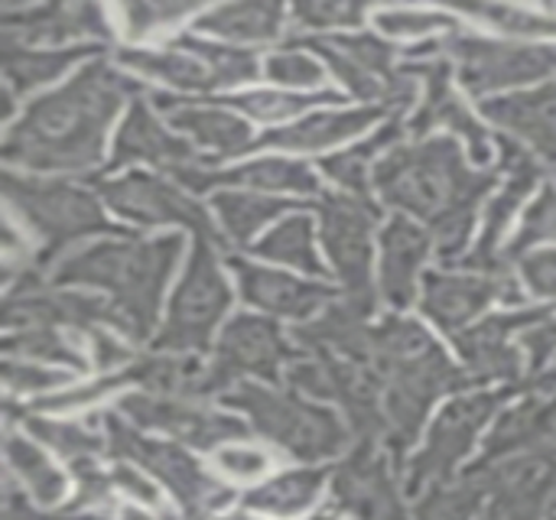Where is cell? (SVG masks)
<instances>
[{"mask_svg":"<svg viewBox=\"0 0 556 520\" xmlns=\"http://www.w3.org/2000/svg\"><path fill=\"white\" fill-rule=\"evenodd\" d=\"M3 352H7V358L85 368V358H81L78 345H72L59 329H20V332H10L7 342H3Z\"/></svg>","mask_w":556,"mask_h":520,"instance_id":"obj_42","label":"cell"},{"mask_svg":"<svg viewBox=\"0 0 556 520\" xmlns=\"http://www.w3.org/2000/svg\"><path fill=\"white\" fill-rule=\"evenodd\" d=\"M23 423H26V433H33L36 443H42L46 449L59 453L62 459L68 462H78V459H94L101 449H108L104 436H94L91 430L78 427L75 420H52V417H33L23 410Z\"/></svg>","mask_w":556,"mask_h":520,"instance_id":"obj_41","label":"cell"},{"mask_svg":"<svg viewBox=\"0 0 556 520\" xmlns=\"http://www.w3.org/2000/svg\"><path fill=\"white\" fill-rule=\"evenodd\" d=\"M3 195L10 212L23 221V231L36 238V267H49L65 248L88 234H121L94 192L65 179H33L3 173Z\"/></svg>","mask_w":556,"mask_h":520,"instance_id":"obj_5","label":"cell"},{"mask_svg":"<svg viewBox=\"0 0 556 520\" xmlns=\"http://www.w3.org/2000/svg\"><path fill=\"white\" fill-rule=\"evenodd\" d=\"M3 453H7L10 472L39 505L49 508L65 498V475L52 466V459L36 443H29L26 436H7Z\"/></svg>","mask_w":556,"mask_h":520,"instance_id":"obj_37","label":"cell"},{"mask_svg":"<svg viewBox=\"0 0 556 520\" xmlns=\"http://www.w3.org/2000/svg\"><path fill=\"white\" fill-rule=\"evenodd\" d=\"M267 75L277 85H287V88H313V85H323V65L300 42H290L280 52H274L267 59Z\"/></svg>","mask_w":556,"mask_h":520,"instance_id":"obj_48","label":"cell"},{"mask_svg":"<svg viewBox=\"0 0 556 520\" xmlns=\"http://www.w3.org/2000/svg\"><path fill=\"white\" fill-rule=\"evenodd\" d=\"M94 189L104 195V202L134 225H179L189 228L195 238H212L218 248L225 244L222 234L212 228L208 208H202L195 199H189L173 182L150 176V173H124V176H98Z\"/></svg>","mask_w":556,"mask_h":520,"instance_id":"obj_13","label":"cell"},{"mask_svg":"<svg viewBox=\"0 0 556 520\" xmlns=\"http://www.w3.org/2000/svg\"><path fill=\"white\" fill-rule=\"evenodd\" d=\"M179 46L186 52H192L215 78V88H235V85H248L261 75V62L251 49L244 46H228V42H212L202 36H182Z\"/></svg>","mask_w":556,"mask_h":520,"instance_id":"obj_39","label":"cell"},{"mask_svg":"<svg viewBox=\"0 0 556 520\" xmlns=\"http://www.w3.org/2000/svg\"><path fill=\"white\" fill-rule=\"evenodd\" d=\"M551 13H556V7H551Z\"/></svg>","mask_w":556,"mask_h":520,"instance_id":"obj_62","label":"cell"},{"mask_svg":"<svg viewBox=\"0 0 556 520\" xmlns=\"http://www.w3.org/2000/svg\"><path fill=\"white\" fill-rule=\"evenodd\" d=\"M319 234L332 261L336 277L345 290V306L368 319L375 313V283H371V228L381 221V208L345 192H326L316 205Z\"/></svg>","mask_w":556,"mask_h":520,"instance_id":"obj_9","label":"cell"},{"mask_svg":"<svg viewBox=\"0 0 556 520\" xmlns=\"http://www.w3.org/2000/svg\"><path fill=\"white\" fill-rule=\"evenodd\" d=\"M556 241V186H547L534 205L525 212V221H521V231L515 234L511 248H508V257L518 261L525 254H531L538 244H547Z\"/></svg>","mask_w":556,"mask_h":520,"instance_id":"obj_47","label":"cell"},{"mask_svg":"<svg viewBox=\"0 0 556 520\" xmlns=\"http://www.w3.org/2000/svg\"><path fill=\"white\" fill-rule=\"evenodd\" d=\"M430 257V234L407 221L404 215L391 218L381 234V293L391 306L404 309L417 296V274Z\"/></svg>","mask_w":556,"mask_h":520,"instance_id":"obj_30","label":"cell"},{"mask_svg":"<svg viewBox=\"0 0 556 520\" xmlns=\"http://www.w3.org/2000/svg\"><path fill=\"white\" fill-rule=\"evenodd\" d=\"M3 322L7 329H98V326H114L121 329V316L111 303L78 293V290H59V287H42L36 274H23L20 287L7 290V306H3Z\"/></svg>","mask_w":556,"mask_h":520,"instance_id":"obj_15","label":"cell"},{"mask_svg":"<svg viewBox=\"0 0 556 520\" xmlns=\"http://www.w3.org/2000/svg\"><path fill=\"white\" fill-rule=\"evenodd\" d=\"M117 65L143 75V78H156L176 91H189V94H199V91H212L215 88V78L212 72L192 55L186 52L179 42L176 46H163V49H143V46H134V49H117L114 52Z\"/></svg>","mask_w":556,"mask_h":520,"instance_id":"obj_33","label":"cell"},{"mask_svg":"<svg viewBox=\"0 0 556 520\" xmlns=\"http://www.w3.org/2000/svg\"><path fill=\"white\" fill-rule=\"evenodd\" d=\"M459 10L476 16V20L498 26L508 36H531V39L556 36V13H551V10H525V7H502V3H495V7L492 3H469Z\"/></svg>","mask_w":556,"mask_h":520,"instance_id":"obj_45","label":"cell"},{"mask_svg":"<svg viewBox=\"0 0 556 520\" xmlns=\"http://www.w3.org/2000/svg\"><path fill=\"white\" fill-rule=\"evenodd\" d=\"M547 384H556V381H544L534 394H528L521 404H515L511 410L502 414V420L495 423V430L485 443V453L479 456L472 472H485L492 462L511 459L521 449H531L544 436H551V430L556 427V388L547 391Z\"/></svg>","mask_w":556,"mask_h":520,"instance_id":"obj_29","label":"cell"},{"mask_svg":"<svg viewBox=\"0 0 556 520\" xmlns=\"http://www.w3.org/2000/svg\"><path fill=\"white\" fill-rule=\"evenodd\" d=\"M336 508L355 520H407V511L391 485L388 459L378 453L375 440H362V446L345 459L332 482Z\"/></svg>","mask_w":556,"mask_h":520,"instance_id":"obj_21","label":"cell"},{"mask_svg":"<svg viewBox=\"0 0 556 520\" xmlns=\"http://www.w3.org/2000/svg\"><path fill=\"white\" fill-rule=\"evenodd\" d=\"M326 472L323 469H296V472H283L264 485H257L254 492L244 495V505L251 511L270 515V518H300L306 515L319 492H323Z\"/></svg>","mask_w":556,"mask_h":520,"instance_id":"obj_35","label":"cell"},{"mask_svg":"<svg viewBox=\"0 0 556 520\" xmlns=\"http://www.w3.org/2000/svg\"><path fill=\"white\" fill-rule=\"evenodd\" d=\"M290 10L270 0H244V3H222L199 13L195 29L208 33L228 46L241 42H274L287 29Z\"/></svg>","mask_w":556,"mask_h":520,"instance_id":"obj_32","label":"cell"},{"mask_svg":"<svg viewBox=\"0 0 556 520\" xmlns=\"http://www.w3.org/2000/svg\"><path fill=\"white\" fill-rule=\"evenodd\" d=\"M410 62L404 65L407 75L424 78V98L410 117V130L417 137H427L430 130H453L469 143V156L479 163H489L495 156V143L489 130L469 114L463 98L453 91V62L440 52V42H427L420 49L404 52Z\"/></svg>","mask_w":556,"mask_h":520,"instance_id":"obj_11","label":"cell"},{"mask_svg":"<svg viewBox=\"0 0 556 520\" xmlns=\"http://www.w3.org/2000/svg\"><path fill=\"white\" fill-rule=\"evenodd\" d=\"M186 189L192 192H208L215 186H241V189H251V192H290V195H316L319 192V182L313 176L309 166L296 163V160H283V156H264V160H251V163H241L235 169H212V166H202L195 173H189L182 179Z\"/></svg>","mask_w":556,"mask_h":520,"instance_id":"obj_28","label":"cell"},{"mask_svg":"<svg viewBox=\"0 0 556 520\" xmlns=\"http://www.w3.org/2000/svg\"><path fill=\"white\" fill-rule=\"evenodd\" d=\"M108 42L111 23L98 3H0V46L68 49Z\"/></svg>","mask_w":556,"mask_h":520,"instance_id":"obj_14","label":"cell"},{"mask_svg":"<svg viewBox=\"0 0 556 520\" xmlns=\"http://www.w3.org/2000/svg\"><path fill=\"white\" fill-rule=\"evenodd\" d=\"M225 104L244 117H254L261 124H283L296 114H303L306 107H316V104H342V98L336 91H319V94H296V91H270V88H261V91H244V94H235V98H225Z\"/></svg>","mask_w":556,"mask_h":520,"instance_id":"obj_40","label":"cell"},{"mask_svg":"<svg viewBox=\"0 0 556 520\" xmlns=\"http://www.w3.org/2000/svg\"><path fill=\"white\" fill-rule=\"evenodd\" d=\"M495 300H521L518 283L505 274H446L433 270L424 277L420 309L443 329V332H466L472 319H479Z\"/></svg>","mask_w":556,"mask_h":520,"instance_id":"obj_20","label":"cell"},{"mask_svg":"<svg viewBox=\"0 0 556 520\" xmlns=\"http://www.w3.org/2000/svg\"><path fill=\"white\" fill-rule=\"evenodd\" d=\"M254 254L264 257V261L287 264V267H293L300 274H309V277H323L326 274V267L316 257L313 221L306 215H287L261 244H254Z\"/></svg>","mask_w":556,"mask_h":520,"instance_id":"obj_38","label":"cell"},{"mask_svg":"<svg viewBox=\"0 0 556 520\" xmlns=\"http://www.w3.org/2000/svg\"><path fill=\"white\" fill-rule=\"evenodd\" d=\"M212 208L222 218V225L235 244H251V238L264 225L280 218L287 208H300V205H290V202L274 199V195H261V192H238L235 189V192H218L212 199Z\"/></svg>","mask_w":556,"mask_h":520,"instance_id":"obj_36","label":"cell"},{"mask_svg":"<svg viewBox=\"0 0 556 520\" xmlns=\"http://www.w3.org/2000/svg\"><path fill=\"white\" fill-rule=\"evenodd\" d=\"M440 52L456 65L459 81L479 98L492 91L498 98V91L531 85L541 78H556V46L547 42H511L453 33L440 39Z\"/></svg>","mask_w":556,"mask_h":520,"instance_id":"obj_10","label":"cell"},{"mask_svg":"<svg viewBox=\"0 0 556 520\" xmlns=\"http://www.w3.org/2000/svg\"><path fill=\"white\" fill-rule=\"evenodd\" d=\"M182 254V238H104L59 261L55 287H98L121 316V332L143 342L153 335L163 290Z\"/></svg>","mask_w":556,"mask_h":520,"instance_id":"obj_3","label":"cell"},{"mask_svg":"<svg viewBox=\"0 0 556 520\" xmlns=\"http://www.w3.org/2000/svg\"><path fill=\"white\" fill-rule=\"evenodd\" d=\"M111 479H114V489L121 495H127L130 502L143 505V508H156L160 505V495H156V485L143 475V469H134L130 462H117L111 469Z\"/></svg>","mask_w":556,"mask_h":520,"instance_id":"obj_55","label":"cell"},{"mask_svg":"<svg viewBox=\"0 0 556 520\" xmlns=\"http://www.w3.org/2000/svg\"><path fill=\"white\" fill-rule=\"evenodd\" d=\"M130 163H147L160 173H169L173 179H186L189 173L208 166L182 137L169 134L156 114L150 111V104L143 98L130 101V111L114 137V150H111V160L104 166V173H114V169H124Z\"/></svg>","mask_w":556,"mask_h":520,"instance_id":"obj_19","label":"cell"},{"mask_svg":"<svg viewBox=\"0 0 556 520\" xmlns=\"http://www.w3.org/2000/svg\"><path fill=\"white\" fill-rule=\"evenodd\" d=\"M401 134H404V124H401V117L394 114V117H391L381 130H375L365 143H355V147H349V150H339V153H332V156H323V160H319V169L339 186L336 192H345V195H352V199L371 202L368 166H371V160L381 156L384 150L391 153V147L401 140Z\"/></svg>","mask_w":556,"mask_h":520,"instance_id":"obj_34","label":"cell"},{"mask_svg":"<svg viewBox=\"0 0 556 520\" xmlns=\"http://www.w3.org/2000/svg\"><path fill=\"white\" fill-rule=\"evenodd\" d=\"M368 7L355 0H300L290 7V20L296 29H349L365 23Z\"/></svg>","mask_w":556,"mask_h":520,"instance_id":"obj_46","label":"cell"},{"mask_svg":"<svg viewBox=\"0 0 556 520\" xmlns=\"http://www.w3.org/2000/svg\"><path fill=\"white\" fill-rule=\"evenodd\" d=\"M228 264L238 277V293L261 313L280 319H309L332 300V290L323 283H306L300 277L251 264L244 257H228Z\"/></svg>","mask_w":556,"mask_h":520,"instance_id":"obj_25","label":"cell"},{"mask_svg":"<svg viewBox=\"0 0 556 520\" xmlns=\"http://www.w3.org/2000/svg\"><path fill=\"white\" fill-rule=\"evenodd\" d=\"M525 283L531 287L534 296L556 300V248L551 251H531L518 261Z\"/></svg>","mask_w":556,"mask_h":520,"instance_id":"obj_53","label":"cell"},{"mask_svg":"<svg viewBox=\"0 0 556 520\" xmlns=\"http://www.w3.org/2000/svg\"><path fill=\"white\" fill-rule=\"evenodd\" d=\"M85 335H88V345H91V352H94V365H98L104 375H117V371H124V368L134 365L130 348H127L121 339H114V335L108 332V326L88 329Z\"/></svg>","mask_w":556,"mask_h":520,"instance_id":"obj_54","label":"cell"},{"mask_svg":"<svg viewBox=\"0 0 556 520\" xmlns=\"http://www.w3.org/2000/svg\"><path fill=\"white\" fill-rule=\"evenodd\" d=\"M225 404L251 420V427L303 462L332 459L345 449L349 430L326 407H316L300 391H274L254 381H241L225 394Z\"/></svg>","mask_w":556,"mask_h":520,"instance_id":"obj_6","label":"cell"},{"mask_svg":"<svg viewBox=\"0 0 556 520\" xmlns=\"http://www.w3.org/2000/svg\"><path fill=\"white\" fill-rule=\"evenodd\" d=\"M72 475H75V498H72V511H104L111 505L114 479L104 475V469H98L94 459H78L72 462Z\"/></svg>","mask_w":556,"mask_h":520,"instance_id":"obj_51","label":"cell"},{"mask_svg":"<svg viewBox=\"0 0 556 520\" xmlns=\"http://www.w3.org/2000/svg\"><path fill=\"white\" fill-rule=\"evenodd\" d=\"M547 313L525 309V313H495L479 326L456 335V348L469 365L472 381H508L521 375V352L515 348V332H528Z\"/></svg>","mask_w":556,"mask_h":520,"instance_id":"obj_22","label":"cell"},{"mask_svg":"<svg viewBox=\"0 0 556 520\" xmlns=\"http://www.w3.org/2000/svg\"><path fill=\"white\" fill-rule=\"evenodd\" d=\"M388 111L384 107H332V111H313L293 124L267 130L257 147L270 150H287V153H323L332 150L362 130H368L375 121H381Z\"/></svg>","mask_w":556,"mask_h":520,"instance_id":"obj_27","label":"cell"},{"mask_svg":"<svg viewBox=\"0 0 556 520\" xmlns=\"http://www.w3.org/2000/svg\"><path fill=\"white\" fill-rule=\"evenodd\" d=\"M505 397H508V391H479V394L456 397L453 404H446L443 414L437 417L424 449L410 462L407 492L424 495L427 489H440L459 469V462L469 456L479 430L489 423V417L502 407Z\"/></svg>","mask_w":556,"mask_h":520,"instance_id":"obj_12","label":"cell"},{"mask_svg":"<svg viewBox=\"0 0 556 520\" xmlns=\"http://www.w3.org/2000/svg\"><path fill=\"white\" fill-rule=\"evenodd\" d=\"M309 520H332V515H316V518H309Z\"/></svg>","mask_w":556,"mask_h":520,"instance_id":"obj_60","label":"cell"},{"mask_svg":"<svg viewBox=\"0 0 556 520\" xmlns=\"http://www.w3.org/2000/svg\"><path fill=\"white\" fill-rule=\"evenodd\" d=\"M94 46H68V49H23V46H0L3 59V117L13 111V98L29 94L55 78H62L81 59H91Z\"/></svg>","mask_w":556,"mask_h":520,"instance_id":"obj_31","label":"cell"},{"mask_svg":"<svg viewBox=\"0 0 556 520\" xmlns=\"http://www.w3.org/2000/svg\"><path fill=\"white\" fill-rule=\"evenodd\" d=\"M3 520H101L98 515H42L10 482L3 485Z\"/></svg>","mask_w":556,"mask_h":520,"instance_id":"obj_57","label":"cell"},{"mask_svg":"<svg viewBox=\"0 0 556 520\" xmlns=\"http://www.w3.org/2000/svg\"><path fill=\"white\" fill-rule=\"evenodd\" d=\"M290 358L293 348L277 322L264 316H235L218 339L212 368L222 391H231L244 378H257L267 384L280 381V371Z\"/></svg>","mask_w":556,"mask_h":520,"instance_id":"obj_16","label":"cell"},{"mask_svg":"<svg viewBox=\"0 0 556 520\" xmlns=\"http://www.w3.org/2000/svg\"><path fill=\"white\" fill-rule=\"evenodd\" d=\"M368 365L381 378L384 394V420H388V440L397 453V459L417 443V433L430 414V407L472 381L463 375L443 348L427 335L424 326L410 319H384L368 335Z\"/></svg>","mask_w":556,"mask_h":520,"instance_id":"obj_4","label":"cell"},{"mask_svg":"<svg viewBox=\"0 0 556 520\" xmlns=\"http://www.w3.org/2000/svg\"><path fill=\"white\" fill-rule=\"evenodd\" d=\"M482 485H463V489H433L420 508L417 520H472L476 508L482 505Z\"/></svg>","mask_w":556,"mask_h":520,"instance_id":"obj_50","label":"cell"},{"mask_svg":"<svg viewBox=\"0 0 556 520\" xmlns=\"http://www.w3.org/2000/svg\"><path fill=\"white\" fill-rule=\"evenodd\" d=\"M525 339V348H528V358H531V368L541 371L544 362L556 352V316L547 313L538 326H531L528 332H521Z\"/></svg>","mask_w":556,"mask_h":520,"instance_id":"obj_56","label":"cell"},{"mask_svg":"<svg viewBox=\"0 0 556 520\" xmlns=\"http://www.w3.org/2000/svg\"><path fill=\"white\" fill-rule=\"evenodd\" d=\"M218 520H257L254 515H248V511H235V515H225V518Z\"/></svg>","mask_w":556,"mask_h":520,"instance_id":"obj_59","label":"cell"},{"mask_svg":"<svg viewBox=\"0 0 556 520\" xmlns=\"http://www.w3.org/2000/svg\"><path fill=\"white\" fill-rule=\"evenodd\" d=\"M121 26L130 39H147L156 36L176 23H182L186 16L199 13V3L189 0H130L121 10Z\"/></svg>","mask_w":556,"mask_h":520,"instance_id":"obj_43","label":"cell"},{"mask_svg":"<svg viewBox=\"0 0 556 520\" xmlns=\"http://www.w3.org/2000/svg\"><path fill=\"white\" fill-rule=\"evenodd\" d=\"M556 489V453H534L498 466L479 520H541Z\"/></svg>","mask_w":556,"mask_h":520,"instance_id":"obj_23","label":"cell"},{"mask_svg":"<svg viewBox=\"0 0 556 520\" xmlns=\"http://www.w3.org/2000/svg\"><path fill=\"white\" fill-rule=\"evenodd\" d=\"M68 381V375L52 371L49 365L39 362H23V358H7L3 362V384H7V397H36L52 388H62Z\"/></svg>","mask_w":556,"mask_h":520,"instance_id":"obj_49","label":"cell"},{"mask_svg":"<svg viewBox=\"0 0 556 520\" xmlns=\"http://www.w3.org/2000/svg\"><path fill=\"white\" fill-rule=\"evenodd\" d=\"M117 520H176V518H173V515H160V518H153V515L137 511V508H127V511H121V518Z\"/></svg>","mask_w":556,"mask_h":520,"instance_id":"obj_58","label":"cell"},{"mask_svg":"<svg viewBox=\"0 0 556 520\" xmlns=\"http://www.w3.org/2000/svg\"><path fill=\"white\" fill-rule=\"evenodd\" d=\"M104 433L108 453L153 475L179 502L186 520H208L231 505L235 492L202 472V466L179 443L150 440L137 433L134 423H127L121 414H104Z\"/></svg>","mask_w":556,"mask_h":520,"instance_id":"obj_7","label":"cell"},{"mask_svg":"<svg viewBox=\"0 0 556 520\" xmlns=\"http://www.w3.org/2000/svg\"><path fill=\"white\" fill-rule=\"evenodd\" d=\"M551 520H556V505H554V511H551Z\"/></svg>","mask_w":556,"mask_h":520,"instance_id":"obj_61","label":"cell"},{"mask_svg":"<svg viewBox=\"0 0 556 520\" xmlns=\"http://www.w3.org/2000/svg\"><path fill=\"white\" fill-rule=\"evenodd\" d=\"M492 169H472L453 137H424L384 153L371 173L378 195L424 221L446 264H459L469 248L476 212L495 189Z\"/></svg>","mask_w":556,"mask_h":520,"instance_id":"obj_2","label":"cell"},{"mask_svg":"<svg viewBox=\"0 0 556 520\" xmlns=\"http://www.w3.org/2000/svg\"><path fill=\"white\" fill-rule=\"evenodd\" d=\"M121 414H127V420L140 430L163 433V436H169L176 443H189L195 449H218L222 443L244 436V423L238 417H225V414L199 407L192 401L160 397V394H147V391L124 397Z\"/></svg>","mask_w":556,"mask_h":520,"instance_id":"obj_17","label":"cell"},{"mask_svg":"<svg viewBox=\"0 0 556 520\" xmlns=\"http://www.w3.org/2000/svg\"><path fill=\"white\" fill-rule=\"evenodd\" d=\"M375 23L381 26L384 36L391 39H427L433 33H463L459 20L450 10H414V7H391V10H378Z\"/></svg>","mask_w":556,"mask_h":520,"instance_id":"obj_44","label":"cell"},{"mask_svg":"<svg viewBox=\"0 0 556 520\" xmlns=\"http://www.w3.org/2000/svg\"><path fill=\"white\" fill-rule=\"evenodd\" d=\"M212 238H195L186 274L169 300L166 322L156 335L163 355H199L208 348V339L222 316L231 306V287L218 267Z\"/></svg>","mask_w":556,"mask_h":520,"instance_id":"obj_8","label":"cell"},{"mask_svg":"<svg viewBox=\"0 0 556 520\" xmlns=\"http://www.w3.org/2000/svg\"><path fill=\"white\" fill-rule=\"evenodd\" d=\"M482 114L531 153L556 163V81L482 101Z\"/></svg>","mask_w":556,"mask_h":520,"instance_id":"obj_26","label":"cell"},{"mask_svg":"<svg viewBox=\"0 0 556 520\" xmlns=\"http://www.w3.org/2000/svg\"><path fill=\"white\" fill-rule=\"evenodd\" d=\"M498 143H502V173H505V182L498 186L495 199L489 202V212H485V225H482L479 244L466 254L463 267H472V274H495V277H505V264H502L498 244H502L508 225L515 221V215L521 212L525 199L531 195L534 182L541 179V166H538V160L531 156V150L518 147L515 140L502 137Z\"/></svg>","mask_w":556,"mask_h":520,"instance_id":"obj_18","label":"cell"},{"mask_svg":"<svg viewBox=\"0 0 556 520\" xmlns=\"http://www.w3.org/2000/svg\"><path fill=\"white\" fill-rule=\"evenodd\" d=\"M156 111L166 114V121L192 137L199 147L212 150L215 156H238L248 147H257L251 137V124L231 111L225 101H192V98H176V94H153Z\"/></svg>","mask_w":556,"mask_h":520,"instance_id":"obj_24","label":"cell"},{"mask_svg":"<svg viewBox=\"0 0 556 520\" xmlns=\"http://www.w3.org/2000/svg\"><path fill=\"white\" fill-rule=\"evenodd\" d=\"M127 98H140L104 59H91L65 85L33 98L3 137V160L36 173H85L101 163L104 134Z\"/></svg>","mask_w":556,"mask_h":520,"instance_id":"obj_1","label":"cell"},{"mask_svg":"<svg viewBox=\"0 0 556 520\" xmlns=\"http://www.w3.org/2000/svg\"><path fill=\"white\" fill-rule=\"evenodd\" d=\"M215 466L235 482H254L267 475L270 456L257 446H225V449H215Z\"/></svg>","mask_w":556,"mask_h":520,"instance_id":"obj_52","label":"cell"}]
</instances>
